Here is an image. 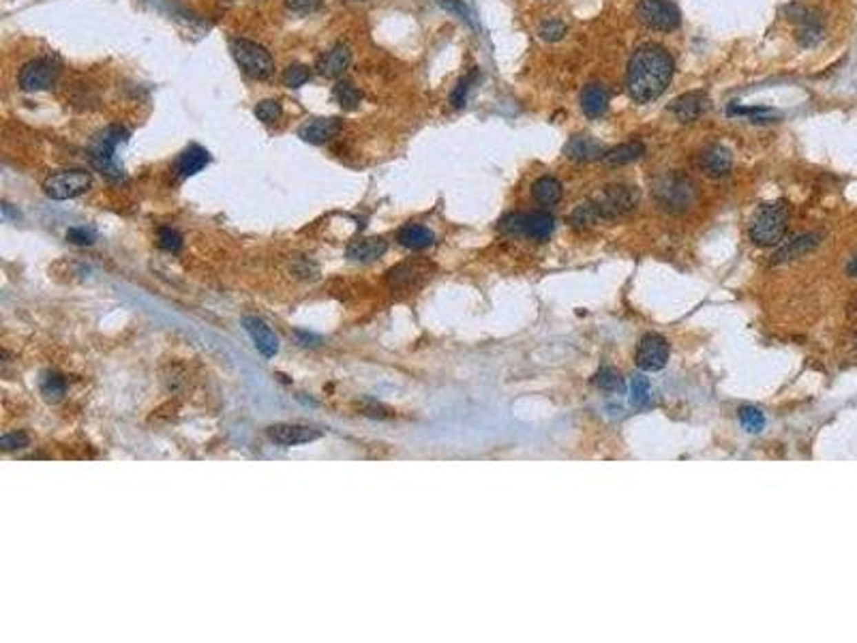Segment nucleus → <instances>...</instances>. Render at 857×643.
<instances>
[{
    "mask_svg": "<svg viewBox=\"0 0 857 643\" xmlns=\"http://www.w3.org/2000/svg\"><path fill=\"white\" fill-rule=\"evenodd\" d=\"M598 221H600V217H598V210H596V206H594L592 200L586 202V204H581V206H577L575 212L570 214V223L577 229H586V227H590V225H594Z\"/></svg>",
    "mask_w": 857,
    "mask_h": 643,
    "instance_id": "nucleus-29",
    "label": "nucleus"
},
{
    "mask_svg": "<svg viewBox=\"0 0 857 643\" xmlns=\"http://www.w3.org/2000/svg\"><path fill=\"white\" fill-rule=\"evenodd\" d=\"M785 15L797 26L795 39L802 48H814V45L821 43V39H823V17H821L819 11L812 9V7H806V5H800V3H791V5L785 7Z\"/></svg>",
    "mask_w": 857,
    "mask_h": 643,
    "instance_id": "nucleus-7",
    "label": "nucleus"
},
{
    "mask_svg": "<svg viewBox=\"0 0 857 643\" xmlns=\"http://www.w3.org/2000/svg\"><path fill=\"white\" fill-rule=\"evenodd\" d=\"M739 422L744 425V429L746 431H750V433H758L761 431V429L765 427V416H763V412L758 410V407H754V405H744V407H739Z\"/></svg>",
    "mask_w": 857,
    "mask_h": 643,
    "instance_id": "nucleus-30",
    "label": "nucleus"
},
{
    "mask_svg": "<svg viewBox=\"0 0 857 643\" xmlns=\"http://www.w3.org/2000/svg\"><path fill=\"white\" fill-rule=\"evenodd\" d=\"M28 446V436L22 431H13V433H5L0 438V448L3 451H17V448Z\"/></svg>",
    "mask_w": 857,
    "mask_h": 643,
    "instance_id": "nucleus-41",
    "label": "nucleus"
},
{
    "mask_svg": "<svg viewBox=\"0 0 857 643\" xmlns=\"http://www.w3.org/2000/svg\"><path fill=\"white\" fill-rule=\"evenodd\" d=\"M442 7L446 11H451V13H457L461 19H465V22H472V13H470V9H467V5L463 3V0H442Z\"/></svg>",
    "mask_w": 857,
    "mask_h": 643,
    "instance_id": "nucleus-43",
    "label": "nucleus"
},
{
    "mask_svg": "<svg viewBox=\"0 0 857 643\" xmlns=\"http://www.w3.org/2000/svg\"><path fill=\"white\" fill-rule=\"evenodd\" d=\"M708 103H710L708 92L692 90V92L677 96L669 110L679 123H694V121L701 119V116H703V112L708 110Z\"/></svg>",
    "mask_w": 857,
    "mask_h": 643,
    "instance_id": "nucleus-15",
    "label": "nucleus"
},
{
    "mask_svg": "<svg viewBox=\"0 0 857 643\" xmlns=\"http://www.w3.org/2000/svg\"><path fill=\"white\" fill-rule=\"evenodd\" d=\"M696 165L710 178L727 176V174L731 172V165H733V154L723 144H712V146H708V148H703L699 152Z\"/></svg>",
    "mask_w": 857,
    "mask_h": 643,
    "instance_id": "nucleus-12",
    "label": "nucleus"
},
{
    "mask_svg": "<svg viewBox=\"0 0 857 643\" xmlns=\"http://www.w3.org/2000/svg\"><path fill=\"white\" fill-rule=\"evenodd\" d=\"M333 94H335L337 103L343 110H356L360 105V101H362V92L354 84H349V82H339L335 86Z\"/></svg>",
    "mask_w": 857,
    "mask_h": 643,
    "instance_id": "nucleus-28",
    "label": "nucleus"
},
{
    "mask_svg": "<svg viewBox=\"0 0 857 643\" xmlns=\"http://www.w3.org/2000/svg\"><path fill=\"white\" fill-rule=\"evenodd\" d=\"M847 272H849L851 277H857V256L847 264Z\"/></svg>",
    "mask_w": 857,
    "mask_h": 643,
    "instance_id": "nucleus-45",
    "label": "nucleus"
},
{
    "mask_svg": "<svg viewBox=\"0 0 857 643\" xmlns=\"http://www.w3.org/2000/svg\"><path fill=\"white\" fill-rule=\"evenodd\" d=\"M555 227V219L551 217L549 212H532L525 214L523 217V234L521 236H528L532 241H547Z\"/></svg>",
    "mask_w": 857,
    "mask_h": 643,
    "instance_id": "nucleus-19",
    "label": "nucleus"
},
{
    "mask_svg": "<svg viewBox=\"0 0 857 643\" xmlns=\"http://www.w3.org/2000/svg\"><path fill=\"white\" fill-rule=\"evenodd\" d=\"M592 202H594V206L598 210L600 221L602 219H605V221L619 219V217H624V214H628L637 206V202H639V191L634 187H628V185H609V187L602 189L600 196L596 200H592Z\"/></svg>",
    "mask_w": 857,
    "mask_h": 643,
    "instance_id": "nucleus-5",
    "label": "nucleus"
},
{
    "mask_svg": "<svg viewBox=\"0 0 857 643\" xmlns=\"http://www.w3.org/2000/svg\"><path fill=\"white\" fill-rule=\"evenodd\" d=\"M561 193H564L561 183L553 176H542L532 187L534 200L542 206H555L561 200Z\"/></svg>",
    "mask_w": 857,
    "mask_h": 643,
    "instance_id": "nucleus-26",
    "label": "nucleus"
},
{
    "mask_svg": "<svg viewBox=\"0 0 857 643\" xmlns=\"http://www.w3.org/2000/svg\"><path fill=\"white\" fill-rule=\"evenodd\" d=\"M592 382H594L596 388H600L602 393H621L624 395V391H626L624 378H621L613 367H602L600 371L592 378Z\"/></svg>",
    "mask_w": 857,
    "mask_h": 643,
    "instance_id": "nucleus-27",
    "label": "nucleus"
},
{
    "mask_svg": "<svg viewBox=\"0 0 857 643\" xmlns=\"http://www.w3.org/2000/svg\"><path fill=\"white\" fill-rule=\"evenodd\" d=\"M309 77H311V69L309 67H304V65H289L283 71V84L289 86V88H300L302 84L309 82Z\"/></svg>",
    "mask_w": 857,
    "mask_h": 643,
    "instance_id": "nucleus-35",
    "label": "nucleus"
},
{
    "mask_svg": "<svg viewBox=\"0 0 857 643\" xmlns=\"http://www.w3.org/2000/svg\"><path fill=\"white\" fill-rule=\"evenodd\" d=\"M67 391V382L58 374H45L41 380V393L48 401H58Z\"/></svg>",
    "mask_w": 857,
    "mask_h": 643,
    "instance_id": "nucleus-31",
    "label": "nucleus"
},
{
    "mask_svg": "<svg viewBox=\"0 0 857 643\" xmlns=\"http://www.w3.org/2000/svg\"><path fill=\"white\" fill-rule=\"evenodd\" d=\"M127 140V131L123 127H107L99 138H96L90 146V161L107 178H121L123 170L116 163L114 152Z\"/></svg>",
    "mask_w": 857,
    "mask_h": 643,
    "instance_id": "nucleus-4",
    "label": "nucleus"
},
{
    "mask_svg": "<svg viewBox=\"0 0 857 643\" xmlns=\"http://www.w3.org/2000/svg\"><path fill=\"white\" fill-rule=\"evenodd\" d=\"M256 116H258V121H262L266 125H272L283 116V108L275 99H264L256 105Z\"/></svg>",
    "mask_w": 857,
    "mask_h": 643,
    "instance_id": "nucleus-32",
    "label": "nucleus"
},
{
    "mask_svg": "<svg viewBox=\"0 0 857 643\" xmlns=\"http://www.w3.org/2000/svg\"><path fill=\"white\" fill-rule=\"evenodd\" d=\"M607 148L602 146L598 140L590 138V135H575V138L568 140V144L564 146V154L577 163H586V161H596L605 157Z\"/></svg>",
    "mask_w": 857,
    "mask_h": 643,
    "instance_id": "nucleus-17",
    "label": "nucleus"
},
{
    "mask_svg": "<svg viewBox=\"0 0 857 643\" xmlns=\"http://www.w3.org/2000/svg\"><path fill=\"white\" fill-rule=\"evenodd\" d=\"M654 196L658 198V202L665 208L677 212V210H684V208L690 206L692 196H694V187L686 176L671 172L654 185Z\"/></svg>",
    "mask_w": 857,
    "mask_h": 643,
    "instance_id": "nucleus-9",
    "label": "nucleus"
},
{
    "mask_svg": "<svg viewBox=\"0 0 857 643\" xmlns=\"http://www.w3.org/2000/svg\"><path fill=\"white\" fill-rule=\"evenodd\" d=\"M324 5V0H285V7L294 13H313Z\"/></svg>",
    "mask_w": 857,
    "mask_h": 643,
    "instance_id": "nucleus-42",
    "label": "nucleus"
},
{
    "mask_svg": "<svg viewBox=\"0 0 857 643\" xmlns=\"http://www.w3.org/2000/svg\"><path fill=\"white\" fill-rule=\"evenodd\" d=\"M523 212H513L506 214V217L499 221V232L508 234V236H521L523 234Z\"/></svg>",
    "mask_w": 857,
    "mask_h": 643,
    "instance_id": "nucleus-39",
    "label": "nucleus"
},
{
    "mask_svg": "<svg viewBox=\"0 0 857 643\" xmlns=\"http://www.w3.org/2000/svg\"><path fill=\"white\" fill-rule=\"evenodd\" d=\"M634 13L643 26L656 32H671L681 24V13L671 0H639Z\"/></svg>",
    "mask_w": 857,
    "mask_h": 643,
    "instance_id": "nucleus-6",
    "label": "nucleus"
},
{
    "mask_svg": "<svg viewBox=\"0 0 857 643\" xmlns=\"http://www.w3.org/2000/svg\"><path fill=\"white\" fill-rule=\"evenodd\" d=\"M343 129V121L328 116V119H311L298 129V138L309 144H326L335 140Z\"/></svg>",
    "mask_w": 857,
    "mask_h": 643,
    "instance_id": "nucleus-14",
    "label": "nucleus"
},
{
    "mask_svg": "<svg viewBox=\"0 0 857 643\" xmlns=\"http://www.w3.org/2000/svg\"><path fill=\"white\" fill-rule=\"evenodd\" d=\"M643 154H646V146H643V142H626V144H619V146L607 150L602 161H605L607 165H626V163H632V161L641 159Z\"/></svg>",
    "mask_w": 857,
    "mask_h": 643,
    "instance_id": "nucleus-25",
    "label": "nucleus"
},
{
    "mask_svg": "<svg viewBox=\"0 0 857 643\" xmlns=\"http://www.w3.org/2000/svg\"><path fill=\"white\" fill-rule=\"evenodd\" d=\"M296 337H298V341H300V345H320V337H316V335H311V333H304V330H296Z\"/></svg>",
    "mask_w": 857,
    "mask_h": 643,
    "instance_id": "nucleus-44",
    "label": "nucleus"
},
{
    "mask_svg": "<svg viewBox=\"0 0 857 643\" xmlns=\"http://www.w3.org/2000/svg\"><path fill=\"white\" fill-rule=\"evenodd\" d=\"M157 243H159V247L163 251L176 253L183 247V236H180V232L172 229V227H161L159 229V236H157Z\"/></svg>",
    "mask_w": 857,
    "mask_h": 643,
    "instance_id": "nucleus-37",
    "label": "nucleus"
},
{
    "mask_svg": "<svg viewBox=\"0 0 857 643\" xmlns=\"http://www.w3.org/2000/svg\"><path fill=\"white\" fill-rule=\"evenodd\" d=\"M669 360V343L662 335L650 333L641 339L634 363L641 371H660Z\"/></svg>",
    "mask_w": 857,
    "mask_h": 643,
    "instance_id": "nucleus-11",
    "label": "nucleus"
},
{
    "mask_svg": "<svg viewBox=\"0 0 857 643\" xmlns=\"http://www.w3.org/2000/svg\"><path fill=\"white\" fill-rule=\"evenodd\" d=\"M388 249L384 238H360L347 247V258L354 262H373L382 258Z\"/></svg>",
    "mask_w": 857,
    "mask_h": 643,
    "instance_id": "nucleus-23",
    "label": "nucleus"
},
{
    "mask_svg": "<svg viewBox=\"0 0 857 643\" xmlns=\"http://www.w3.org/2000/svg\"><path fill=\"white\" fill-rule=\"evenodd\" d=\"M397 241H399V245H401V247H405V249L420 251V249L431 247V245L435 243V236H433V232L429 229V227H424V225H416V223H410V225H403V227L397 232Z\"/></svg>",
    "mask_w": 857,
    "mask_h": 643,
    "instance_id": "nucleus-20",
    "label": "nucleus"
},
{
    "mask_svg": "<svg viewBox=\"0 0 857 643\" xmlns=\"http://www.w3.org/2000/svg\"><path fill=\"white\" fill-rule=\"evenodd\" d=\"M729 114L731 116H735V114L737 116H748L752 123H767V121H774L778 116L774 110H767V108H737V105H731Z\"/></svg>",
    "mask_w": 857,
    "mask_h": 643,
    "instance_id": "nucleus-34",
    "label": "nucleus"
},
{
    "mask_svg": "<svg viewBox=\"0 0 857 643\" xmlns=\"http://www.w3.org/2000/svg\"><path fill=\"white\" fill-rule=\"evenodd\" d=\"M231 54L236 58L238 67L242 73H247L253 80H268L275 73V61L266 48L258 45L256 41L249 39H234L231 41Z\"/></svg>",
    "mask_w": 857,
    "mask_h": 643,
    "instance_id": "nucleus-3",
    "label": "nucleus"
},
{
    "mask_svg": "<svg viewBox=\"0 0 857 643\" xmlns=\"http://www.w3.org/2000/svg\"><path fill=\"white\" fill-rule=\"evenodd\" d=\"M675 63L671 54L656 43L641 45L628 61L626 88L637 103H650L665 92L673 80Z\"/></svg>",
    "mask_w": 857,
    "mask_h": 643,
    "instance_id": "nucleus-1",
    "label": "nucleus"
},
{
    "mask_svg": "<svg viewBox=\"0 0 857 643\" xmlns=\"http://www.w3.org/2000/svg\"><path fill=\"white\" fill-rule=\"evenodd\" d=\"M268 436L272 442H277L281 446H298V444H309L316 442L322 438V431L313 427L307 425H294V422H281V425H272L268 427Z\"/></svg>",
    "mask_w": 857,
    "mask_h": 643,
    "instance_id": "nucleus-13",
    "label": "nucleus"
},
{
    "mask_svg": "<svg viewBox=\"0 0 857 643\" xmlns=\"http://www.w3.org/2000/svg\"><path fill=\"white\" fill-rule=\"evenodd\" d=\"M609 105V92L600 84H590L581 92V110L588 119H598Z\"/></svg>",
    "mask_w": 857,
    "mask_h": 643,
    "instance_id": "nucleus-22",
    "label": "nucleus"
},
{
    "mask_svg": "<svg viewBox=\"0 0 857 643\" xmlns=\"http://www.w3.org/2000/svg\"><path fill=\"white\" fill-rule=\"evenodd\" d=\"M349 63H352V52H349L347 45L337 43L333 50H328V52H324L320 56L318 71H320V75L335 80V77H341L345 73V69L349 67Z\"/></svg>",
    "mask_w": 857,
    "mask_h": 643,
    "instance_id": "nucleus-18",
    "label": "nucleus"
},
{
    "mask_svg": "<svg viewBox=\"0 0 857 643\" xmlns=\"http://www.w3.org/2000/svg\"><path fill=\"white\" fill-rule=\"evenodd\" d=\"M789 217H791V210L785 202L763 204L750 219V225H748L750 241L761 247L781 245L785 232L789 227Z\"/></svg>",
    "mask_w": 857,
    "mask_h": 643,
    "instance_id": "nucleus-2",
    "label": "nucleus"
},
{
    "mask_svg": "<svg viewBox=\"0 0 857 643\" xmlns=\"http://www.w3.org/2000/svg\"><path fill=\"white\" fill-rule=\"evenodd\" d=\"M474 80H476V71L474 73H470V75H465V77H461L459 80V84L455 86V90L451 92V105L453 108H463L465 105V101H467V92H470V88H472V84H474Z\"/></svg>",
    "mask_w": 857,
    "mask_h": 643,
    "instance_id": "nucleus-36",
    "label": "nucleus"
},
{
    "mask_svg": "<svg viewBox=\"0 0 857 643\" xmlns=\"http://www.w3.org/2000/svg\"><path fill=\"white\" fill-rule=\"evenodd\" d=\"M242 324H245V330L251 335L253 343H256L258 352L262 356L272 358V356L279 352V339H277V335L272 333V328L264 320H260V318H245Z\"/></svg>",
    "mask_w": 857,
    "mask_h": 643,
    "instance_id": "nucleus-16",
    "label": "nucleus"
},
{
    "mask_svg": "<svg viewBox=\"0 0 857 643\" xmlns=\"http://www.w3.org/2000/svg\"><path fill=\"white\" fill-rule=\"evenodd\" d=\"M650 401V380L646 376H634L630 382V403L643 407Z\"/></svg>",
    "mask_w": 857,
    "mask_h": 643,
    "instance_id": "nucleus-33",
    "label": "nucleus"
},
{
    "mask_svg": "<svg viewBox=\"0 0 857 643\" xmlns=\"http://www.w3.org/2000/svg\"><path fill=\"white\" fill-rule=\"evenodd\" d=\"M94 238H96V234H94V229H90V227H71V229L67 232V241H69V243H73V245H80V247H88V245H92V243H94Z\"/></svg>",
    "mask_w": 857,
    "mask_h": 643,
    "instance_id": "nucleus-40",
    "label": "nucleus"
},
{
    "mask_svg": "<svg viewBox=\"0 0 857 643\" xmlns=\"http://www.w3.org/2000/svg\"><path fill=\"white\" fill-rule=\"evenodd\" d=\"M58 75H61V67H58L52 58H34V61H28L19 69L17 82L22 90L37 92V90L52 88L58 82Z\"/></svg>",
    "mask_w": 857,
    "mask_h": 643,
    "instance_id": "nucleus-10",
    "label": "nucleus"
},
{
    "mask_svg": "<svg viewBox=\"0 0 857 643\" xmlns=\"http://www.w3.org/2000/svg\"><path fill=\"white\" fill-rule=\"evenodd\" d=\"M819 243H821L819 234H802V236H797V238L778 247V251L774 253V262L800 258V256H804V253H808L810 249H814Z\"/></svg>",
    "mask_w": 857,
    "mask_h": 643,
    "instance_id": "nucleus-24",
    "label": "nucleus"
},
{
    "mask_svg": "<svg viewBox=\"0 0 857 643\" xmlns=\"http://www.w3.org/2000/svg\"><path fill=\"white\" fill-rule=\"evenodd\" d=\"M210 163V154L202 146H189L176 161V172L180 178H189L193 174L202 172Z\"/></svg>",
    "mask_w": 857,
    "mask_h": 643,
    "instance_id": "nucleus-21",
    "label": "nucleus"
},
{
    "mask_svg": "<svg viewBox=\"0 0 857 643\" xmlns=\"http://www.w3.org/2000/svg\"><path fill=\"white\" fill-rule=\"evenodd\" d=\"M90 185H92V178L88 172L63 170V172L50 174L43 183V191L48 198L63 202V200H73L77 196H82V193L90 189Z\"/></svg>",
    "mask_w": 857,
    "mask_h": 643,
    "instance_id": "nucleus-8",
    "label": "nucleus"
},
{
    "mask_svg": "<svg viewBox=\"0 0 857 643\" xmlns=\"http://www.w3.org/2000/svg\"><path fill=\"white\" fill-rule=\"evenodd\" d=\"M538 34L544 41H559V39L566 34V24L559 22V19H547V22L540 24Z\"/></svg>",
    "mask_w": 857,
    "mask_h": 643,
    "instance_id": "nucleus-38",
    "label": "nucleus"
}]
</instances>
